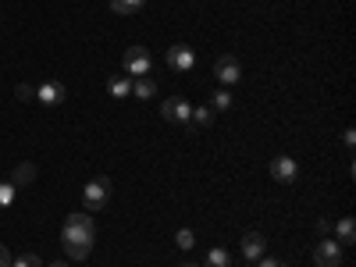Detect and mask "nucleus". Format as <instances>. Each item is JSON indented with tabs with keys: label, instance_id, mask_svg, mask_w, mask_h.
<instances>
[{
	"label": "nucleus",
	"instance_id": "nucleus-3",
	"mask_svg": "<svg viewBox=\"0 0 356 267\" xmlns=\"http://www.w3.org/2000/svg\"><path fill=\"white\" fill-rule=\"evenodd\" d=\"M164 65H168L175 75H186V72L196 68V50H193L189 43H175V47L164 54Z\"/></svg>",
	"mask_w": 356,
	"mask_h": 267
},
{
	"label": "nucleus",
	"instance_id": "nucleus-24",
	"mask_svg": "<svg viewBox=\"0 0 356 267\" xmlns=\"http://www.w3.org/2000/svg\"><path fill=\"white\" fill-rule=\"evenodd\" d=\"M0 267H11V250L0 243Z\"/></svg>",
	"mask_w": 356,
	"mask_h": 267
},
{
	"label": "nucleus",
	"instance_id": "nucleus-15",
	"mask_svg": "<svg viewBox=\"0 0 356 267\" xmlns=\"http://www.w3.org/2000/svg\"><path fill=\"white\" fill-rule=\"evenodd\" d=\"M143 4H146V0H111V11L114 15H136V11H143Z\"/></svg>",
	"mask_w": 356,
	"mask_h": 267
},
{
	"label": "nucleus",
	"instance_id": "nucleus-13",
	"mask_svg": "<svg viewBox=\"0 0 356 267\" xmlns=\"http://www.w3.org/2000/svg\"><path fill=\"white\" fill-rule=\"evenodd\" d=\"M107 89H111L114 100H125V97H132V79H129V75H114Z\"/></svg>",
	"mask_w": 356,
	"mask_h": 267
},
{
	"label": "nucleus",
	"instance_id": "nucleus-17",
	"mask_svg": "<svg viewBox=\"0 0 356 267\" xmlns=\"http://www.w3.org/2000/svg\"><path fill=\"white\" fill-rule=\"evenodd\" d=\"M189 122H196L200 129H207V125L214 122V111H211V107H193V118H189Z\"/></svg>",
	"mask_w": 356,
	"mask_h": 267
},
{
	"label": "nucleus",
	"instance_id": "nucleus-12",
	"mask_svg": "<svg viewBox=\"0 0 356 267\" xmlns=\"http://www.w3.org/2000/svg\"><path fill=\"white\" fill-rule=\"evenodd\" d=\"M36 178V164H29V161H22L15 171H11V186L18 189V186H29Z\"/></svg>",
	"mask_w": 356,
	"mask_h": 267
},
{
	"label": "nucleus",
	"instance_id": "nucleus-8",
	"mask_svg": "<svg viewBox=\"0 0 356 267\" xmlns=\"http://www.w3.org/2000/svg\"><path fill=\"white\" fill-rule=\"evenodd\" d=\"M314 264L317 267H339L342 264V246L335 239H321L314 250Z\"/></svg>",
	"mask_w": 356,
	"mask_h": 267
},
{
	"label": "nucleus",
	"instance_id": "nucleus-1",
	"mask_svg": "<svg viewBox=\"0 0 356 267\" xmlns=\"http://www.w3.org/2000/svg\"><path fill=\"white\" fill-rule=\"evenodd\" d=\"M93 243H97V225L89 214H68L65 218V228H61V246L72 260H86L93 253Z\"/></svg>",
	"mask_w": 356,
	"mask_h": 267
},
{
	"label": "nucleus",
	"instance_id": "nucleus-22",
	"mask_svg": "<svg viewBox=\"0 0 356 267\" xmlns=\"http://www.w3.org/2000/svg\"><path fill=\"white\" fill-rule=\"evenodd\" d=\"M15 97H18V100H36V86L18 82V86H15Z\"/></svg>",
	"mask_w": 356,
	"mask_h": 267
},
{
	"label": "nucleus",
	"instance_id": "nucleus-18",
	"mask_svg": "<svg viewBox=\"0 0 356 267\" xmlns=\"http://www.w3.org/2000/svg\"><path fill=\"white\" fill-rule=\"evenodd\" d=\"M175 243H178V250H193L196 246V235H193V228H182L175 235Z\"/></svg>",
	"mask_w": 356,
	"mask_h": 267
},
{
	"label": "nucleus",
	"instance_id": "nucleus-27",
	"mask_svg": "<svg viewBox=\"0 0 356 267\" xmlns=\"http://www.w3.org/2000/svg\"><path fill=\"white\" fill-rule=\"evenodd\" d=\"M182 267H196V264H182Z\"/></svg>",
	"mask_w": 356,
	"mask_h": 267
},
{
	"label": "nucleus",
	"instance_id": "nucleus-25",
	"mask_svg": "<svg viewBox=\"0 0 356 267\" xmlns=\"http://www.w3.org/2000/svg\"><path fill=\"white\" fill-rule=\"evenodd\" d=\"M317 232L328 235V232H332V218H321V221H317Z\"/></svg>",
	"mask_w": 356,
	"mask_h": 267
},
{
	"label": "nucleus",
	"instance_id": "nucleus-14",
	"mask_svg": "<svg viewBox=\"0 0 356 267\" xmlns=\"http://www.w3.org/2000/svg\"><path fill=\"white\" fill-rule=\"evenodd\" d=\"M132 93H136L139 100H154V97H157V82L146 79V75H143V79H132Z\"/></svg>",
	"mask_w": 356,
	"mask_h": 267
},
{
	"label": "nucleus",
	"instance_id": "nucleus-26",
	"mask_svg": "<svg viewBox=\"0 0 356 267\" xmlns=\"http://www.w3.org/2000/svg\"><path fill=\"white\" fill-rule=\"evenodd\" d=\"M50 267H68V264H61V260H54V264H50Z\"/></svg>",
	"mask_w": 356,
	"mask_h": 267
},
{
	"label": "nucleus",
	"instance_id": "nucleus-21",
	"mask_svg": "<svg viewBox=\"0 0 356 267\" xmlns=\"http://www.w3.org/2000/svg\"><path fill=\"white\" fill-rule=\"evenodd\" d=\"M15 193H18V189H15L11 182H0V207H11V203H15Z\"/></svg>",
	"mask_w": 356,
	"mask_h": 267
},
{
	"label": "nucleus",
	"instance_id": "nucleus-10",
	"mask_svg": "<svg viewBox=\"0 0 356 267\" xmlns=\"http://www.w3.org/2000/svg\"><path fill=\"white\" fill-rule=\"evenodd\" d=\"M264 250H267V239H264L260 232L243 235V257H246V264H257V260L264 257Z\"/></svg>",
	"mask_w": 356,
	"mask_h": 267
},
{
	"label": "nucleus",
	"instance_id": "nucleus-11",
	"mask_svg": "<svg viewBox=\"0 0 356 267\" xmlns=\"http://www.w3.org/2000/svg\"><path fill=\"white\" fill-rule=\"evenodd\" d=\"M335 243H339L342 250L356 243V221H353V218H342V221L335 225Z\"/></svg>",
	"mask_w": 356,
	"mask_h": 267
},
{
	"label": "nucleus",
	"instance_id": "nucleus-20",
	"mask_svg": "<svg viewBox=\"0 0 356 267\" xmlns=\"http://www.w3.org/2000/svg\"><path fill=\"white\" fill-rule=\"evenodd\" d=\"M228 107H232V97L225 93V89H218L214 100H211V111H228Z\"/></svg>",
	"mask_w": 356,
	"mask_h": 267
},
{
	"label": "nucleus",
	"instance_id": "nucleus-5",
	"mask_svg": "<svg viewBox=\"0 0 356 267\" xmlns=\"http://www.w3.org/2000/svg\"><path fill=\"white\" fill-rule=\"evenodd\" d=\"M161 118L164 122H175V125H189V118H193V104L186 97H168L161 104Z\"/></svg>",
	"mask_w": 356,
	"mask_h": 267
},
{
	"label": "nucleus",
	"instance_id": "nucleus-19",
	"mask_svg": "<svg viewBox=\"0 0 356 267\" xmlns=\"http://www.w3.org/2000/svg\"><path fill=\"white\" fill-rule=\"evenodd\" d=\"M11 267H43V260H40L36 253H22V257L11 260Z\"/></svg>",
	"mask_w": 356,
	"mask_h": 267
},
{
	"label": "nucleus",
	"instance_id": "nucleus-9",
	"mask_svg": "<svg viewBox=\"0 0 356 267\" xmlns=\"http://www.w3.org/2000/svg\"><path fill=\"white\" fill-rule=\"evenodd\" d=\"M296 175H300V164H296L292 157H275L271 161V178H275V182H296Z\"/></svg>",
	"mask_w": 356,
	"mask_h": 267
},
{
	"label": "nucleus",
	"instance_id": "nucleus-7",
	"mask_svg": "<svg viewBox=\"0 0 356 267\" xmlns=\"http://www.w3.org/2000/svg\"><path fill=\"white\" fill-rule=\"evenodd\" d=\"M36 100H40V104H47V107H61V104L68 100V89H65V82L50 79V82L36 86Z\"/></svg>",
	"mask_w": 356,
	"mask_h": 267
},
{
	"label": "nucleus",
	"instance_id": "nucleus-2",
	"mask_svg": "<svg viewBox=\"0 0 356 267\" xmlns=\"http://www.w3.org/2000/svg\"><path fill=\"white\" fill-rule=\"evenodd\" d=\"M122 68H125L129 79H143V75H150L154 57H150V50H146V47H129L122 54Z\"/></svg>",
	"mask_w": 356,
	"mask_h": 267
},
{
	"label": "nucleus",
	"instance_id": "nucleus-6",
	"mask_svg": "<svg viewBox=\"0 0 356 267\" xmlns=\"http://www.w3.org/2000/svg\"><path fill=\"white\" fill-rule=\"evenodd\" d=\"M214 75L221 86H235L243 79V65H239V57H232V54H221L218 61H214Z\"/></svg>",
	"mask_w": 356,
	"mask_h": 267
},
{
	"label": "nucleus",
	"instance_id": "nucleus-23",
	"mask_svg": "<svg viewBox=\"0 0 356 267\" xmlns=\"http://www.w3.org/2000/svg\"><path fill=\"white\" fill-rule=\"evenodd\" d=\"M253 267H289V264H282V260H275V257H260Z\"/></svg>",
	"mask_w": 356,
	"mask_h": 267
},
{
	"label": "nucleus",
	"instance_id": "nucleus-4",
	"mask_svg": "<svg viewBox=\"0 0 356 267\" xmlns=\"http://www.w3.org/2000/svg\"><path fill=\"white\" fill-rule=\"evenodd\" d=\"M107 200H111V178H93V182H86V189H82L86 211H100V207H107Z\"/></svg>",
	"mask_w": 356,
	"mask_h": 267
},
{
	"label": "nucleus",
	"instance_id": "nucleus-16",
	"mask_svg": "<svg viewBox=\"0 0 356 267\" xmlns=\"http://www.w3.org/2000/svg\"><path fill=\"white\" fill-rule=\"evenodd\" d=\"M203 267H232V257H228V250H211V253H207V264Z\"/></svg>",
	"mask_w": 356,
	"mask_h": 267
}]
</instances>
